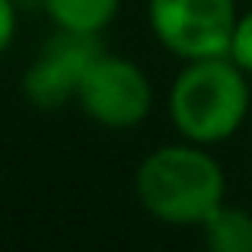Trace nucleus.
Returning <instances> with one entry per match:
<instances>
[{
    "instance_id": "2",
    "label": "nucleus",
    "mask_w": 252,
    "mask_h": 252,
    "mask_svg": "<svg viewBox=\"0 0 252 252\" xmlns=\"http://www.w3.org/2000/svg\"><path fill=\"white\" fill-rule=\"evenodd\" d=\"M230 55L189 61V67L172 80L166 109L169 122L185 141L211 147L243 128L249 115V80Z\"/></svg>"
},
{
    "instance_id": "5",
    "label": "nucleus",
    "mask_w": 252,
    "mask_h": 252,
    "mask_svg": "<svg viewBox=\"0 0 252 252\" xmlns=\"http://www.w3.org/2000/svg\"><path fill=\"white\" fill-rule=\"evenodd\" d=\"M99 55H102L99 35L58 29V35L42 45L38 58L23 77L26 102L45 112L67 105L70 99H77V86Z\"/></svg>"
},
{
    "instance_id": "6",
    "label": "nucleus",
    "mask_w": 252,
    "mask_h": 252,
    "mask_svg": "<svg viewBox=\"0 0 252 252\" xmlns=\"http://www.w3.org/2000/svg\"><path fill=\"white\" fill-rule=\"evenodd\" d=\"M201 230L208 252H252V214L246 208L223 201L201 223Z\"/></svg>"
},
{
    "instance_id": "4",
    "label": "nucleus",
    "mask_w": 252,
    "mask_h": 252,
    "mask_svg": "<svg viewBox=\"0 0 252 252\" xmlns=\"http://www.w3.org/2000/svg\"><path fill=\"white\" fill-rule=\"evenodd\" d=\"M83 115L109 131H131L147 122L154 109L150 77L134 61L118 55H99L77 86Z\"/></svg>"
},
{
    "instance_id": "3",
    "label": "nucleus",
    "mask_w": 252,
    "mask_h": 252,
    "mask_svg": "<svg viewBox=\"0 0 252 252\" xmlns=\"http://www.w3.org/2000/svg\"><path fill=\"white\" fill-rule=\"evenodd\" d=\"M150 29L169 55L182 61L230 55L236 0H150Z\"/></svg>"
},
{
    "instance_id": "9",
    "label": "nucleus",
    "mask_w": 252,
    "mask_h": 252,
    "mask_svg": "<svg viewBox=\"0 0 252 252\" xmlns=\"http://www.w3.org/2000/svg\"><path fill=\"white\" fill-rule=\"evenodd\" d=\"M16 38V6L13 0H0V55L13 45Z\"/></svg>"
},
{
    "instance_id": "7",
    "label": "nucleus",
    "mask_w": 252,
    "mask_h": 252,
    "mask_svg": "<svg viewBox=\"0 0 252 252\" xmlns=\"http://www.w3.org/2000/svg\"><path fill=\"white\" fill-rule=\"evenodd\" d=\"M42 3L58 29L99 35L105 26H112L122 0H42Z\"/></svg>"
},
{
    "instance_id": "1",
    "label": "nucleus",
    "mask_w": 252,
    "mask_h": 252,
    "mask_svg": "<svg viewBox=\"0 0 252 252\" xmlns=\"http://www.w3.org/2000/svg\"><path fill=\"white\" fill-rule=\"evenodd\" d=\"M141 208L169 227L204 223L227 198V176L201 144H163L137 166Z\"/></svg>"
},
{
    "instance_id": "8",
    "label": "nucleus",
    "mask_w": 252,
    "mask_h": 252,
    "mask_svg": "<svg viewBox=\"0 0 252 252\" xmlns=\"http://www.w3.org/2000/svg\"><path fill=\"white\" fill-rule=\"evenodd\" d=\"M230 61L252 77V10L240 13L236 19L233 38H230Z\"/></svg>"
}]
</instances>
